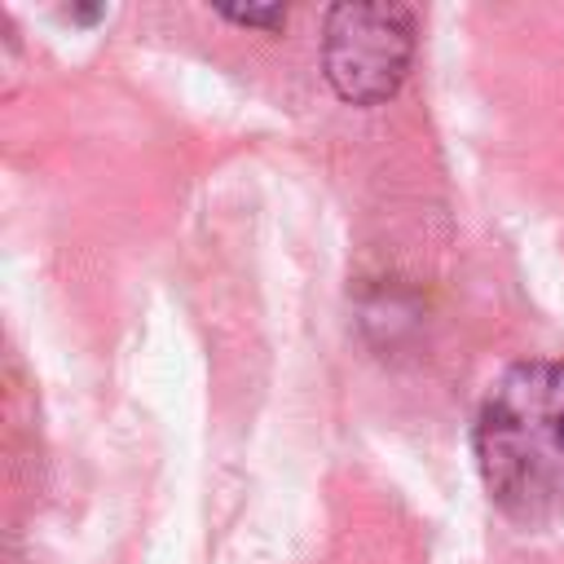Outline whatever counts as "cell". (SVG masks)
<instances>
[{"label": "cell", "instance_id": "1", "mask_svg": "<svg viewBox=\"0 0 564 564\" xmlns=\"http://www.w3.org/2000/svg\"><path fill=\"white\" fill-rule=\"evenodd\" d=\"M480 480L502 516H564V361H516L485 392L471 427Z\"/></svg>", "mask_w": 564, "mask_h": 564}, {"label": "cell", "instance_id": "2", "mask_svg": "<svg viewBox=\"0 0 564 564\" xmlns=\"http://www.w3.org/2000/svg\"><path fill=\"white\" fill-rule=\"evenodd\" d=\"M414 57V13L388 0H348L326 9L322 70L352 106L388 101Z\"/></svg>", "mask_w": 564, "mask_h": 564}, {"label": "cell", "instance_id": "3", "mask_svg": "<svg viewBox=\"0 0 564 564\" xmlns=\"http://www.w3.org/2000/svg\"><path fill=\"white\" fill-rule=\"evenodd\" d=\"M216 13L229 18V22H238V26H260V31H278V26L286 22V9H282V4H264V9H256V4H247V9H238V4H216Z\"/></svg>", "mask_w": 564, "mask_h": 564}]
</instances>
